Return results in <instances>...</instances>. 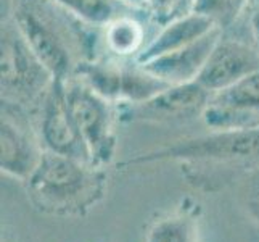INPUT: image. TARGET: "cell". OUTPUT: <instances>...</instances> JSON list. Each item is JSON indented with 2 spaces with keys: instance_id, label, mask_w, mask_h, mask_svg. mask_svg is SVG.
I'll return each instance as SVG.
<instances>
[{
  "instance_id": "1",
  "label": "cell",
  "mask_w": 259,
  "mask_h": 242,
  "mask_svg": "<svg viewBox=\"0 0 259 242\" xmlns=\"http://www.w3.org/2000/svg\"><path fill=\"white\" fill-rule=\"evenodd\" d=\"M10 16L55 79L73 78L82 61L102 55V29L53 0H13Z\"/></svg>"
},
{
  "instance_id": "2",
  "label": "cell",
  "mask_w": 259,
  "mask_h": 242,
  "mask_svg": "<svg viewBox=\"0 0 259 242\" xmlns=\"http://www.w3.org/2000/svg\"><path fill=\"white\" fill-rule=\"evenodd\" d=\"M161 161L182 163L195 183H229L242 175L259 171V128L209 131L172 144L144 152L122 161V168Z\"/></svg>"
},
{
  "instance_id": "3",
  "label": "cell",
  "mask_w": 259,
  "mask_h": 242,
  "mask_svg": "<svg viewBox=\"0 0 259 242\" xmlns=\"http://www.w3.org/2000/svg\"><path fill=\"white\" fill-rule=\"evenodd\" d=\"M105 169L79 158L46 150L26 181L32 203L53 215H85L106 192Z\"/></svg>"
},
{
  "instance_id": "4",
  "label": "cell",
  "mask_w": 259,
  "mask_h": 242,
  "mask_svg": "<svg viewBox=\"0 0 259 242\" xmlns=\"http://www.w3.org/2000/svg\"><path fill=\"white\" fill-rule=\"evenodd\" d=\"M0 52L2 102L21 107L28 112L35 110L55 78L35 55L10 15L2 20Z\"/></svg>"
},
{
  "instance_id": "5",
  "label": "cell",
  "mask_w": 259,
  "mask_h": 242,
  "mask_svg": "<svg viewBox=\"0 0 259 242\" xmlns=\"http://www.w3.org/2000/svg\"><path fill=\"white\" fill-rule=\"evenodd\" d=\"M65 98L73 121L95 166L110 165L118 146V105L97 94L84 81L73 76L63 81Z\"/></svg>"
},
{
  "instance_id": "6",
  "label": "cell",
  "mask_w": 259,
  "mask_h": 242,
  "mask_svg": "<svg viewBox=\"0 0 259 242\" xmlns=\"http://www.w3.org/2000/svg\"><path fill=\"white\" fill-rule=\"evenodd\" d=\"M74 76L114 105H137L169 87L137 60H119L105 53L82 61Z\"/></svg>"
},
{
  "instance_id": "7",
  "label": "cell",
  "mask_w": 259,
  "mask_h": 242,
  "mask_svg": "<svg viewBox=\"0 0 259 242\" xmlns=\"http://www.w3.org/2000/svg\"><path fill=\"white\" fill-rule=\"evenodd\" d=\"M211 98L198 81L189 84L169 86L164 91L137 105H118L122 123L174 124L201 118Z\"/></svg>"
},
{
  "instance_id": "8",
  "label": "cell",
  "mask_w": 259,
  "mask_h": 242,
  "mask_svg": "<svg viewBox=\"0 0 259 242\" xmlns=\"http://www.w3.org/2000/svg\"><path fill=\"white\" fill-rule=\"evenodd\" d=\"M44 149L37 129H32L29 112L2 102L0 120V168L2 173L26 183L39 166Z\"/></svg>"
},
{
  "instance_id": "9",
  "label": "cell",
  "mask_w": 259,
  "mask_h": 242,
  "mask_svg": "<svg viewBox=\"0 0 259 242\" xmlns=\"http://www.w3.org/2000/svg\"><path fill=\"white\" fill-rule=\"evenodd\" d=\"M35 116H37V134L44 149L53 154L92 163L84 141L68 110L63 81H53L49 92L35 109Z\"/></svg>"
},
{
  "instance_id": "10",
  "label": "cell",
  "mask_w": 259,
  "mask_h": 242,
  "mask_svg": "<svg viewBox=\"0 0 259 242\" xmlns=\"http://www.w3.org/2000/svg\"><path fill=\"white\" fill-rule=\"evenodd\" d=\"M201 120L209 131L259 128V71L211 94Z\"/></svg>"
},
{
  "instance_id": "11",
  "label": "cell",
  "mask_w": 259,
  "mask_h": 242,
  "mask_svg": "<svg viewBox=\"0 0 259 242\" xmlns=\"http://www.w3.org/2000/svg\"><path fill=\"white\" fill-rule=\"evenodd\" d=\"M254 71H259V49L253 42L237 39L224 32L196 81L214 94L238 83Z\"/></svg>"
},
{
  "instance_id": "12",
  "label": "cell",
  "mask_w": 259,
  "mask_h": 242,
  "mask_svg": "<svg viewBox=\"0 0 259 242\" xmlns=\"http://www.w3.org/2000/svg\"><path fill=\"white\" fill-rule=\"evenodd\" d=\"M222 34H224V31H221L219 28L212 29L198 41L189 44V46L142 61L140 65L169 86L195 83L200 78L212 49L216 47Z\"/></svg>"
},
{
  "instance_id": "13",
  "label": "cell",
  "mask_w": 259,
  "mask_h": 242,
  "mask_svg": "<svg viewBox=\"0 0 259 242\" xmlns=\"http://www.w3.org/2000/svg\"><path fill=\"white\" fill-rule=\"evenodd\" d=\"M212 29H218V26L209 18L196 12H190L189 15L176 18V20L158 28V32L150 39L148 46L142 52L137 61L142 63V61L163 55V53L189 46V44L198 41Z\"/></svg>"
},
{
  "instance_id": "14",
  "label": "cell",
  "mask_w": 259,
  "mask_h": 242,
  "mask_svg": "<svg viewBox=\"0 0 259 242\" xmlns=\"http://www.w3.org/2000/svg\"><path fill=\"white\" fill-rule=\"evenodd\" d=\"M145 13H129L113 20L102 29V47L105 55L119 60H139L148 46Z\"/></svg>"
},
{
  "instance_id": "15",
  "label": "cell",
  "mask_w": 259,
  "mask_h": 242,
  "mask_svg": "<svg viewBox=\"0 0 259 242\" xmlns=\"http://www.w3.org/2000/svg\"><path fill=\"white\" fill-rule=\"evenodd\" d=\"M81 21L103 29L113 20L129 13H142L122 0H53Z\"/></svg>"
},
{
  "instance_id": "16",
  "label": "cell",
  "mask_w": 259,
  "mask_h": 242,
  "mask_svg": "<svg viewBox=\"0 0 259 242\" xmlns=\"http://www.w3.org/2000/svg\"><path fill=\"white\" fill-rule=\"evenodd\" d=\"M145 242H198L196 210L185 209L158 220L150 228Z\"/></svg>"
},
{
  "instance_id": "17",
  "label": "cell",
  "mask_w": 259,
  "mask_h": 242,
  "mask_svg": "<svg viewBox=\"0 0 259 242\" xmlns=\"http://www.w3.org/2000/svg\"><path fill=\"white\" fill-rule=\"evenodd\" d=\"M248 5L249 0H195L193 12L209 18L221 31L230 32Z\"/></svg>"
},
{
  "instance_id": "18",
  "label": "cell",
  "mask_w": 259,
  "mask_h": 242,
  "mask_svg": "<svg viewBox=\"0 0 259 242\" xmlns=\"http://www.w3.org/2000/svg\"><path fill=\"white\" fill-rule=\"evenodd\" d=\"M195 0H151L148 20H151L158 28H161L166 23L189 15L193 12Z\"/></svg>"
},
{
  "instance_id": "19",
  "label": "cell",
  "mask_w": 259,
  "mask_h": 242,
  "mask_svg": "<svg viewBox=\"0 0 259 242\" xmlns=\"http://www.w3.org/2000/svg\"><path fill=\"white\" fill-rule=\"evenodd\" d=\"M245 207L249 218L259 226V171L254 173V178L248 186V191L245 194Z\"/></svg>"
},
{
  "instance_id": "20",
  "label": "cell",
  "mask_w": 259,
  "mask_h": 242,
  "mask_svg": "<svg viewBox=\"0 0 259 242\" xmlns=\"http://www.w3.org/2000/svg\"><path fill=\"white\" fill-rule=\"evenodd\" d=\"M243 16H246L251 42L259 49V0H249V5Z\"/></svg>"
},
{
  "instance_id": "21",
  "label": "cell",
  "mask_w": 259,
  "mask_h": 242,
  "mask_svg": "<svg viewBox=\"0 0 259 242\" xmlns=\"http://www.w3.org/2000/svg\"><path fill=\"white\" fill-rule=\"evenodd\" d=\"M124 4H127L129 7H132L134 10L142 12L148 16V10H150V5H151V0H122Z\"/></svg>"
}]
</instances>
